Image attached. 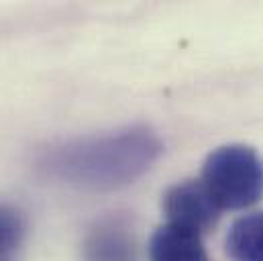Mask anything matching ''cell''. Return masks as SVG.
Returning <instances> with one entry per match:
<instances>
[{
  "label": "cell",
  "instance_id": "cell-3",
  "mask_svg": "<svg viewBox=\"0 0 263 261\" xmlns=\"http://www.w3.org/2000/svg\"><path fill=\"white\" fill-rule=\"evenodd\" d=\"M161 204L170 225L188 229L198 235H204L216 227L222 212L200 180H186L172 186Z\"/></svg>",
  "mask_w": 263,
  "mask_h": 261
},
{
  "label": "cell",
  "instance_id": "cell-1",
  "mask_svg": "<svg viewBox=\"0 0 263 261\" xmlns=\"http://www.w3.org/2000/svg\"><path fill=\"white\" fill-rule=\"evenodd\" d=\"M161 141L145 127L84 137L55 145L39 157V170L82 190H117L141 178L159 157Z\"/></svg>",
  "mask_w": 263,
  "mask_h": 261
},
{
  "label": "cell",
  "instance_id": "cell-2",
  "mask_svg": "<svg viewBox=\"0 0 263 261\" xmlns=\"http://www.w3.org/2000/svg\"><path fill=\"white\" fill-rule=\"evenodd\" d=\"M200 182L220 210H243L263 198V159L249 145H222L202 167Z\"/></svg>",
  "mask_w": 263,
  "mask_h": 261
},
{
  "label": "cell",
  "instance_id": "cell-7",
  "mask_svg": "<svg viewBox=\"0 0 263 261\" xmlns=\"http://www.w3.org/2000/svg\"><path fill=\"white\" fill-rule=\"evenodd\" d=\"M25 231L27 227L23 214L14 206L0 202V261L2 257L12 255L21 247Z\"/></svg>",
  "mask_w": 263,
  "mask_h": 261
},
{
  "label": "cell",
  "instance_id": "cell-6",
  "mask_svg": "<svg viewBox=\"0 0 263 261\" xmlns=\"http://www.w3.org/2000/svg\"><path fill=\"white\" fill-rule=\"evenodd\" d=\"M224 249L233 261H263V210L243 214L231 225Z\"/></svg>",
  "mask_w": 263,
  "mask_h": 261
},
{
  "label": "cell",
  "instance_id": "cell-5",
  "mask_svg": "<svg viewBox=\"0 0 263 261\" xmlns=\"http://www.w3.org/2000/svg\"><path fill=\"white\" fill-rule=\"evenodd\" d=\"M149 261H210V257L202 235L165 222L149 241Z\"/></svg>",
  "mask_w": 263,
  "mask_h": 261
},
{
  "label": "cell",
  "instance_id": "cell-4",
  "mask_svg": "<svg viewBox=\"0 0 263 261\" xmlns=\"http://www.w3.org/2000/svg\"><path fill=\"white\" fill-rule=\"evenodd\" d=\"M137 237L129 220L108 216L98 220L86 235L82 247L84 261H137Z\"/></svg>",
  "mask_w": 263,
  "mask_h": 261
}]
</instances>
